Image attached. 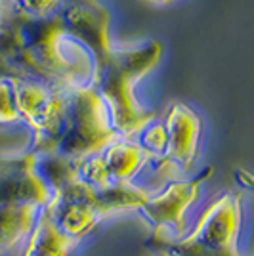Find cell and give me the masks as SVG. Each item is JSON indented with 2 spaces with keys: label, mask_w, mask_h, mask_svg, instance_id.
I'll list each match as a JSON object with an SVG mask.
<instances>
[{
  "label": "cell",
  "mask_w": 254,
  "mask_h": 256,
  "mask_svg": "<svg viewBox=\"0 0 254 256\" xmlns=\"http://www.w3.org/2000/svg\"><path fill=\"white\" fill-rule=\"evenodd\" d=\"M38 212L40 208L32 204L0 208V250L10 248L25 235L31 234Z\"/></svg>",
  "instance_id": "obj_11"
},
{
  "label": "cell",
  "mask_w": 254,
  "mask_h": 256,
  "mask_svg": "<svg viewBox=\"0 0 254 256\" xmlns=\"http://www.w3.org/2000/svg\"><path fill=\"white\" fill-rule=\"evenodd\" d=\"M235 180H237V184H241L243 188H246V190H250V192H254V174L248 170H235Z\"/></svg>",
  "instance_id": "obj_15"
},
{
  "label": "cell",
  "mask_w": 254,
  "mask_h": 256,
  "mask_svg": "<svg viewBox=\"0 0 254 256\" xmlns=\"http://www.w3.org/2000/svg\"><path fill=\"white\" fill-rule=\"evenodd\" d=\"M109 174L111 184H132V180L144 170V166L153 162V157L140 144L120 138L107 146L100 153Z\"/></svg>",
  "instance_id": "obj_9"
},
{
  "label": "cell",
  "mask_w": 254,
  "mask_h": 256,
  "mask_svg": "<svg viewBox=\"0 0 254 256\" xmlns=\"http://www.w3.org/2000/svg\"><path fill=\"white\" fill-rule=\"evenodd\" d=\"M140 146L153 157V160L160 159L168 148V134L164 124H148L140 132Z\"/></svg>",
  "instance_id": "obj_12"
},
{
  "label": "cell",
  "mask_w": 254,
  "mask_h": 256,
  "mask_svg": "<svg viewBox=\"0 0 254 256\" xmlns=\"http://www.w3.org/2000/svg\"><path fill=\"white\" fill-rule=\"evenodd\" d=\"M241 218V197L228 192L204 208L186 237L160 239L148 245L172 256H241L237 248Z\"/></svg>",
  "instance_id": "obj_3"
},
{
  "label": "cell",
  "mask_w": 254,
  "mask_h": 256,
  "mask_svg": "<svg viewBox=\"0 0 254 256\" xmlns=\"http://www.w3.org/2000/svg\"><path fill=\"white\" fill-rule=\"evenodd\" d=\"M74 246L76 241L58 228L52 212L44 206L29 234V243L23 256H69Z\"/></svg>",
  "instance_id": "obj_10"
},
{
  "label": "cell",
  "mask_w": 254,
  "mask_h": 256,
  "mask_svg": "<svg viewBox=\"0 0 254 256\" xmlns=\"http://www.w3.org/2000/svg\"><path fill=\"white\" fill-rule=\"evenodd\" d=\"M162 44L149 40L134 50H115L106 62L94 67L90 86L104 98L111 124L120 138L140 134L155 118V113L142 107L134 94V84L160 62Z\"/></svg>",
  "instance_id": "obj_2"
},
{
  "label": "cell",
  "mask_w": 254,
  "mask_h": 256,
  "mask_svg": "<svg viewBox=\"0 0 254 256\" xmlns=\"http://www.w3.org/2000/svg\"><path fill=\"white\" fill-rule=\"evenodd\" d=\"M157 256H172V254H168V252H159Z\"/></svg>",
  "instance_id": "obj_16"
},
{
  "label": "cell",
  "mask_w": 254,
  "mask_h": 256,
  "mask_svg": "<svg viewBox=\"0 0 254 256\" xmlns=\"http://www.w3.org/2000/svg\"><path fill=\"white\" fill-rule=\"evenodd\" d=\"M20 120L14 96V80H0V124H10Z\"/></svg>",
  "instance_id": "obj_13"
},
{
  "label": "cell",
  "mask_w": 254,
  "mask_h": 256,
  "mask_svg": "<svg viewBox=\"0 0 254 256\" xmlns=\"http://www.w3.org/2000/svg\"><path fill=\"white\" fill-rule=\"evenodd\" d=\"M36 159L32 151L0 157V208L25 204L44 208L50 203L52 192L36 170Z\"/></svg>",
  "instance_id": "obj_7"
},
{
  "label": "cell",
  "mask_w": 254,
  "mask_h": 256,
  "mask_svg": "<svg viewBox=\"0 0 254 256\" xmlns=\"http://www.w3.org/2000/svg\"><path fill=\"white\" fill-rule=\"evenodd\" d=\"M46 208L52 212L58 228L76 243L92 234L102 220L94 208L84 199L74 195L67 186L52 193V199L46 204Z\"/></svg>",
  "instance_id": "obj_8"
},
{
  "label": "cell",
  "mask_w": 254,
  "mask_h": 256,
  "mask_svg": "<svg viewBox=\"0 0 254 256\" xmlns=\"http://www.w3.org/2000/svg\"><path fill=\"white\" fill-rule=\"evenodd\" d=\"M212 172V166L202 168L197 176L170 182L164 190L151 195L146 206L140 210L151 226V237L148 243L160 239H180L182 232L186 230V212L199 199L202 184L210 178Z\"/></svg>",
  "instance_id": "obj_4"
},
{
  "label": "cell",
  "mask_w": 254,
  "mask_h": 256,
  "mask_svg": "<svg viewBox=\"0 0 254 256\" xmlns=\"http://www.w3.org/2000/svg\"><path fill=\"white\" fill-rule=\"evenodd\" d=\"M0 80H29V76L25 75V73H22L20 69H16L4 58V54L0 52Z\"/></svg>",
  "instance_id": "obj_14"
},
{
  "label": "cell",
  "mask_w": 254,
  "mask_h": 256,
  "mask_svg": "<svg viewBox=\"0 0 254 256\" xmlns=\"http://www.w3.org/2000/svg\"><path fill=\"white\" fill-rule=\"evenodd\" d=\"M60 14L65 25V34L86 48L94 67L102 65L113 52L109 40V12L100 0H62Z\"/></svg>",
  "instance_id": "obj_5"
},
{
  "label": "cell",
  "mask_w": 254,
  "mask_h": 256,
  "mask_svg": "<svg viewBox=\"0 0 254 256\" xmlns=\"http://www.w3.org/2000/svg\"><path fill=\"white\" fill-rule=\"evenodd\" d=\"M20 120L32 130L31 151L82 162L120 140L104 98L90 84L14 82Z\"/></svg>",
  "instance_id": "obj_1"
},
{
  "label": "cell",
  "mask_w": 254,
  "mask_h": 256,
  "mask_svg": "<svg viewBox=\"0 0 254 256\" xmlns=\"http://www.w3.org/2000/svg\"><path fill=\"white\" fill-rule=\"evenodd\" d=\"M157 2H172V0H157Z\"/></svg>",
  "instance_id": "obj_17"
},
{
  "label": "cell",
  "mask_w": 254,
  "mask_h": 256,
  "mask_svg": "<svg viewBox=\"0 0 254 256\" xmlns=\"http://www.w3.org/2000/svg\"><path fill=\"white\" fill-rule=\"evenodd\" d=\"M164 128L168 134V148L160 159L153 160V168L159 176L190 172L199 150L202 130L201 118L188 106L174 104L166 111Z\"/></svg>",
  "instance_id": "obj_6"
}]
</instances>
